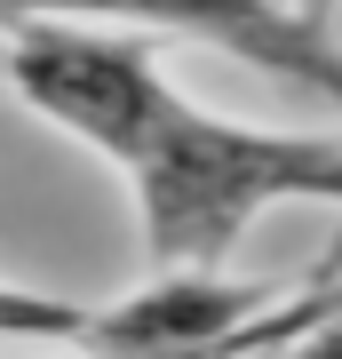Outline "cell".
I'll list each match as a JSON object with an SVG mask.
<instances>
[{
	"label": "cell",
	"instance_id": "8992f818",
	"mask_svg": "<svg viewBox=\"0 0 342 359\" xmlns=\"http://www.w3.org/2000/svg\"><path fill=\"white\" fill-rule=\"evenodd\" d=\"M294 8H303V16H318V25H334V8H342V0H294Z\"/></svg>",
	"mask_w": 342,
	"mask_h": 359
},
{
	"label": "cell",
	"instance_id": "3957f363",
	"mask_svg": "<svg viewBox=\"0 0 342 359\" xmlns=\"http://www.w3.org/2000/svg\"><path fill=\"white\" fill-rule=\"evenodd\" d=\"M88 327H96V304L0 280V344H80L88 351Z\"/></svg>",
	"mask_w": 342,
	"mask_h": 359
},
{
	"label": "cell",
	"instance_id": "6da1fadb",
	"mask_svg": "<svg viewBox=\"0 0 342 359\" xmlns=\"http://www.w3.org/2000/svg\"><path fill=\"white\" fill-rule=\"evenodd\" d=\"M24 16L112 25V32H143V40H191V48L239 56L263 80L303 88L342 112V40H334V25L303 16L294 0H16L8 25H24Z\"/></svg>",
	"mask_w": 342,
	"mask_h": 359
},
{
	"label": "cell",
	"instance_id": "5b68a950",
	"mask_svg": "<svg viewBox=\"0 0 342 359\" xmlns=\"http://www.w3.org/2000/svg\"><path fill=\"white\" fill-rule=\"evenodd\" d=\"M287 359H342V295L318 311L303 335H294V351H287Z\"/></svg>",
	"mask_w": 342,
	"mask_h": 359
},
{
	"label": "cell",
	"instance_id": "277c9868",
	"mask_svg": "<svg viewBox=\"0 0 342 359\" xmlns=\"http://www.w3.org/2000/svg\"><path fill=\"white\" fill-rule=\"evenodd\" d=\"M327 304H334V287H318V295H294V304H287V320H263V327H255L239 351H271V344H287V335H303V327H311ZM239 351H223V359H239Z\"/></svg>",
	"mask_w": 342,
	"mask_h": 359
},
{
	"label": "cell",
	"instance_id": "7a4b0ae2",
	"mask_svg": "<svg viewBox=\"0 0 342 359\" xmlns=\"http://www.w3.org/2000/svg\"><path fill=\"white\" fill-rule=\"evenodd\" d=\"M271 311V287L223 280V271H159L152 287L96 311L88 359H223L239 351Z\"/></svg>",
	"mask_w": 342,
	"mask_h": 359
},
{
	"label": "cell",
	"instance_id": "52a82bcc",
	"mask_svg": "<svg viewBox=\"0 0 342 359\" xmlns=\"http://www.w3.org/2000/svg\"><path fill=\"white\" fill-rule=\"evenodd\" d=\"M8 8H16V0H0V25H8Z\"/></svg>",
	"mask_w": 342,
	"mask_h": 359
},
{
	"label": "cell",
	"instance_id": "ba28073f",
	"mask_svg": "<svg viewBox=\"0 0 342 359\" xmlns=\"http://www.w3.org/2000/svg\"><path fill=\"white\" fill-rule=\"evenodd\" d=\"M239 359H247V351H239Z\"/></svg>",
	"mask_w": 342,
	"mask_h": 359
}]
</instances>
